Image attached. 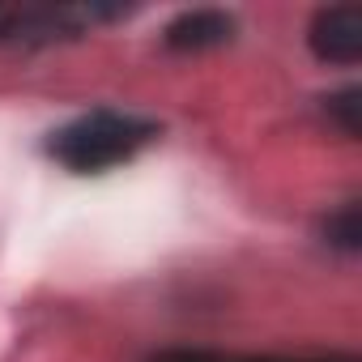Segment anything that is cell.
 <instances>
[{"label":"cell","instance_id":"6da1fadb","mask_svg":"<svg viewBox=\"0 0 362 362\" xmlns=\"http://www.w3.org/2000/svg\"><path fill=\"white\" fill-rule=\"evenodd\" d=\"M158 132L162 128L149 115L119 111V107H94V111H81L69 124L52 128L43 149L73 175H107V170L132 162L145 145H153Z\"/></svg>","mask_w":362,"mask_h":362},{"label":"cell","instance_id":"7a4b0ae2","mask_svg":"<svg viewBox=\"0 0 362 362\" xmlns=\"http://www.w3.org/2000/svg\"><path fill=\"white\" fill-rule=\"evenodd\" d=\"M119 5H30V9H5L0 13V39L9 43H52L81 30H94L98 22L124 18Z\"/></svg>","mask_w":362,"mask_h":362},{"label":"cell","instance_id":"3957f363","mask_svg":"<svg viewBox=\"0 0 362 362\" xmlns=\"http://www.w3.org/2000/svg\"><path fill=\"white\" fill-rule=\"evenodd\" d=\"M307 43L324 64H358L362 56V9L358 5H328L315 9L307 26Z\"/></svg>","mask_w":362,"mask_h":362},{"label":"cell","instance_id":"277c9868","mask_svg":"<svg viewBox=\"0 0 362 362\" xmlns=\"http://www.w3.org/2000/svg\"><path fill=\"white\" fill-rule=\"evenodd\" d=\"M230 39H235V13H226V9H188L162 35V43L170 52H209Z\"/></svg>","mask_w":362,"mask_h":362},{"label":"cell","instance_id":"5b68a950","mask_svg":"<svg viewBox=\"0 0 362 362\" xmlns=\"http://www.w3.org/2000/svg\"><path fill=\"white\" fill-rule=\"evenodd\" d=\"M153 362H354L345 354H328V358H256V354H218V349H166Z\"/></svg>","mask_w":362,"mask_h":362},{"label":"cell","instance_id":"8992f818","mask_svg":"<svg viewBox=\"0 0 362 362\" xmlns=\"http://www.w3.org/2000/svg\"><path fill=\"white\" fill-rule=\"evenodd\" d=\"M324 239L337 247V252H358L362 247V222H358V201H349V205H341L328 222H324Z\"/></svg>","mask_w":362,"mask_h":362},{"label":"cell","instance_id":"52a82bcc","mask_svg":"<svg viewBox=\"0 0 362 362\" xmlns=\"http://www.w3.org/2000/svg\"><path fill=\"white\" fill-rule=\"evenodd\" d=\"M324 107H328V115L341 124V132H345L349 141L362 132V124H358V115H362V94H358V86H345V90H337V94H328Z\"/></svg>","mask_w":362,"mask_h":362}]
</instances>
